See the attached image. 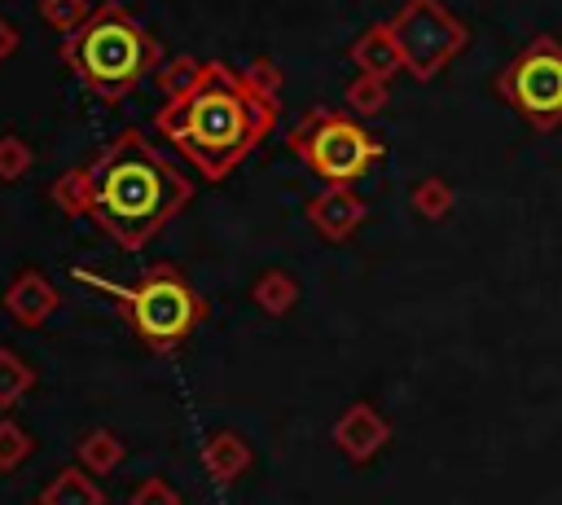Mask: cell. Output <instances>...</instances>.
<instances>
[{
  "mask_svg": "<svg viewBox=\"0 0 562 505\" xmlns=\"http://www.w3.org/2000/svg\"><path fill=\"white\" fill-rule=\"evenodd\" d=\"M18 40H22V35H18V26H13L9 18H0V61H4V57L18 48Z\"/></svg>",
  "mask_w": 562,
  "mask_h": 505,
  "instance_id": "d6986e66",
  "label": "cell"
},
{
  "mask_svg": "<svg viewBox=\"0 0 562 505\" xmlns=\"http://www.w3.org/2000/svg\"><path fill=\"white\" fill-rule=\"evenodd\" d=\"M351 57H356L360 75H373V79H386L395 66H404V61H400V48H395V40H391L386 26H369V31L351 44Z\"/></svg>",
  "mask_w": 562,
  "mask_h": 505,
  "instance_id": "9c48e42d",
  "label": "cell"
},
{
  "mask_svg": "<svg viewBox=\"0 0 562 505\" xmlns=\"http://www.w3.org/2000/svg\"><path fill=\"white\" fill-rule=\"evenodd\" d=\"M198 70H202V61H198V57H167V61L154 70V79H158L162 97H180V92H189V88H193Z\"/></svg>",
  "mask_w": 562,
  "mask_h": 505,
  "instance_id": "4fadbf2b",
  "label": "cell"
},
{
  "mask_svg": "<svg viewBox=\"0 0 562 505\" xmlns=\"http://www.w3.org/2000/svg\"><path fill=\"white\" fill-rule=\"evenodd\" d=\"M501 83L505 97L518 101L536 123H553L562 114V48L549 40L531 44Z\"/></svg>",
  "mask_w": 562,
  "mask_h": 505,
  "instance_id": "52a82bcc",
  "label": "cell"
},
{
  "mask_svg": "<svg viewBox=\"0 0 562 505\" xmlns=\"http://www.w3.org/2000/svg\"><path fill=\"white\" fill-rule=\"evenodd\" d=\"M448 184L443 180H422L417 189H413V202H417V211H426V215H443L448 211Z\"/></svg>",
  "mask_w": 562,
  "mask_h": 505,
  "instance_id": "e0dca14e",
  "label": "cell"
},
{
  "mask_svg": "<svg viewBox=\"0 0 562 505\" xmlns=\"http://www.w3.org/2000/svg\"><path fill=\"white\" fill-rule=\"evenodd\" d=\"M61 57L101 101H123V92L167 61L154 31L119 0L97 4L88 22L61 40Z\"/></svg>",
  "mask_w": 562,
  "mask_h": 505,
  "instance_id": "3957f363",
  "label": "cell"
},
{
  "mask_svg": "<svg viewBox=\"0 0 562 505\" xmlns=\"http://www.w3.org/2000/svg\"><path fill=\"white\" fill-rule=\"evenodd\" d=\"M154 127L206 180H224L277 127V97L259 92L224 61H202L193 88L158 105Z\"/></svg>",
  "mask_w": 562,
  "mask_h": 505,
  "instance_id": "6da1fadb",
  "label": "cell"
},
{
  "mask_svg": "<svg viewBox=\"0 0 562 505\" xmlns=\"http://www.w3.org/2000/svg\"><path fill=\"white\" fill-rule=\"evenodd\" d=\"M79 281L105 290L110 299H119L123 316L132 321V329L154 347V351H171L189 338V329L198 325L202 316V299L193 294V285L171 268V263H154L145 268V277L136 285H114V281H101L92 277L88 268L75 272Z\"/></svg>",
  "mask_w": 562,
  "mask_h": 505,
  "instance_id": "277c9868",
  "label": "cell"
},
{
  "mask_svg": "<svg viewBox=\"0 0 562 505\" xmlns=\"http://www.w3.org/2000/svg\"><path fill=\"white\" fill-rule=\"evenodd\" d=\"M395 48H400V61L417 75V79H430L461 44H465V26L439 4V0H408L391 22H386Z\"/></svg>",
  "mask_w": 562,
  "mask_h": 505,
  "instance_id": "8992f818",
  "label": "cell"
},
{
  "mask_svg": "<svg viewBox=\"0 0 562 505\" xmlns=\"http://www.w3.org/2000/svg\"><path fill=\"white\" fill-rule=\"evenodd\" d=\"M189 198V176L132 127L88 162V215L123 250H140L176 211H184Z\"/></svg>",
  "mask_w": 562,
  "mask_h": 505,
  "instance_id": "7a4b0ae2",
  "label": "cell"
},
{
  "mask_svg": "<svg viewBox=\"0 0 562 505\" xmlns=\"http://www.w3.org/2000/svg\"><path fill=\"white\" fill-rule=\"evenodd\" d=\"M31 167V149L22 136H0V180H18Z\"/></svg>",
  "mask_w": 562,
  "mask_h": 505,
  "instance_id": "9a60e30c",
  "label": "cell"
},
{
  "mask_svg": "<svg viewBox=\"0 0 562 505\" xmlns=\"http://www.w3.org/2000/svg\"><path fill=\"white\" fill-rule=\"evenodd\" d=\"M255 294H259V303H263L268 312H285V307H290V294H294V285H290L281 272H268V277L259 281V290H255Z\"/></svg>",
  "mask_w": 562,
  "mask_h": 505,
  "instance_id": "2e32d148",
  "label": "cell"
},
{
  "mask_svg": "<svg viewBox=\"0 0 562 505\" xmlns=\"http://www.w3.org/2000/svg\"><path fill=\"white\" fill-rule=\"evenodd\" d=\"M307 220L316 224V233H321V237L338 242V237H347V233L364 220V198H360V193H351V184H329L325 193H316V198H312Z\"/></svg>",
  "mask_w": 562,
  "mask_h": 505,
  "instance_id": "ba28073f",
  "label": "cell"
},
{
  "mask_svg": "<svg viewBox=\"0 0 562 505\" xmlns=\"http://www.w3.org/2000/svg\"><path fill=\"white\" fill-rule=\"evenodd\" d=\"M347 105L360 110V114H378L386 105V79H373V75H360L351 88H347Z\"/></svg>",
  "mask_w": 562,
  "mask_h": 505,
  "instance_id": "5bb4252c",
  "label": "cell"
},
{
  "mask_svg": "<svg viewBox=\"0 0 562 505\" xmlns=\"http://www.w3.org/2000/svg\"><path fill=\"white\" fill-rule=\"evenodd\" d=\"M246 79H250L259 92H268V97H277V92H281V75H277V66H272V61H263V57L246 70Z\"/></svg>",
  "mask_w": 562,
  "mask_h": 505,
  "instance_id": "ac0fdd59",
  "label": "cell"
},
{
  "mask_svg": "<svg viewBox=\"0 0 562 505\" xmlns=\"http://www.w3.org/2000/svg\"><path fill=\"white\" fill-rule=\"evenodd\" d=\"M53 202L70 215H88V167H70L53 180Z\"/></svg>",
  "mask_w": 562,
  "mask_h": 505,
  "instance_id": "7c38bea8",
  "label": "cell"
},
{
  "mask_svg": "<svg viewBox=\"0 0 562 505\" xmlns=\"http://www.w3.org/2000/svg\"><path fill=\"white\" fill-rule=\"evenodd\" d=\"M9 373H18V364H13L9 356H0V395H9V391L22 382V378H9Z\"/></svg>",
  "mask_w": 562,
  "mask_h": 505,
  "instance_id": "ffe728a7",
  "label": "cell"
},
{
  "mask_svg": "<svg viewBox=\"0 0 562 505\" xmlns=\"http://www.w3.org/2000/svg\"><path fill=\"white\" fill-rule=\"evenodd\" d=\"M9 307H13V316L26 321V325L44 321V316L53 312V290H48V281L35 277V272H22V277L13 281V290H9Z\"/></svg>",
  "mask_w": 562,
  "mask_h": 505,
  "instance_id": "30bf717a",
  "label": "cell"
},
{
  "mask_svg": "<svg viewBox=\"0 0 562 505\" xmlns=\"http://www.w3.org/2000/svg\"><path fill=\"white\" fill-rule=\"evenodd\" d=\"M92 9H97V4H88V0H40V18H44L53 31H61V40L75 35V31L88 22Z\"/></svg>",
  "mask_w": 562,
  "mask_h": 505,
  "instance_id": "8fae6325",
  "label": "cell"
},
{
  "mask_svg": "<svg viewBox=\"0 0 562 505\" xmlns=\"http://www.w3.org/2000/svg\"><path fill=\"white\" fill-rule=\"evenodd\" d=\"M290 149L303 158L307 171L325 176L329 184H351L369 171V162L382 154V145L338 110H312L290 127Z\"/></svg>",
  "mask_w": 562,
  "mask_h": 505,
  "instance_id": "5b68a950",
  "label": "cell"
}]
</instances>
